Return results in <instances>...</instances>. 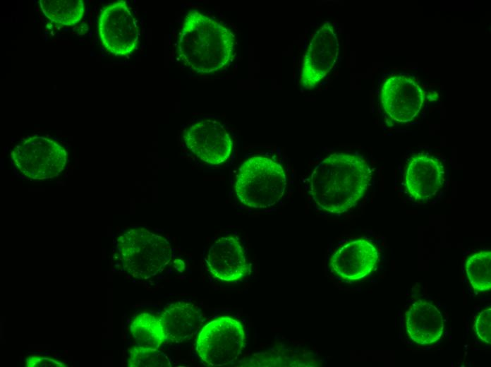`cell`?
<instances>
[{"mask_svg": "<svg viewBox=\"0 0 491 367\" xmlns=\"http://www.w3.org/2000/svg\"><path fill=\"white\" fill-rule=\"evenodd\" d=\"M371 180V171L362 157L335 152L313 170L309 193L322 210L341 214L353 207L363 196Z\"/></svg>", "mask_w": 491, "mask_h": 367, "instance_id": "6da1fadb", "label": "cell"}, {"mask_svg": "<svg viewBox=\"0 0 491 367\" xmlns=\"http://www.w3.org/2000/svg\"><path fill=\"white\" fill-rule=\"evenodd\" d=\"M234 35L217 20L194 10L187 13L177 41L179 60L190 69L212 73L231 61Z\"/></svg>", "mask_w": 491, "mask_h": 367, "instance_id": "7a4b0ae2", "label": "cell"}, {"mask_svg": "<svg viewBox=\"0 0 491 367\" xmlns=\"http://www.w3.org/2000/svg\"><path fill=\"white\" fill-rule=\"evenodd\" d=\"M172 256L167 239L143 227L123 231L114 246L117 264L124 272L137 279H149L162 272Z\"/></svg>", "mask_w": 491, "mask_h": 367, "instance_id": "3957f363", "label": "cell"}, {"mask_svg": "<svg viewBox=\"0 0 491 367\" xmlns=\"http://www.w3.org/2000/svg\"><path fill=\"white\" fill-rule=\"evenodd\" d=\"M286 176L282 166L263 156H255L239 167L235 193L241 203L253 208H267L284 195Z\"/></svg>", "mask_w": 491, "mask_h": 367, "instance_id": "277c9868", "label": "cell"}, {"mask_svg": "<svg viewBox=\"0 0 491 367\" xmlns=\"http://www.w3.org/2000/svg\"><path fill=\"white\" fill-rule=\"evenodd\" d=\"M245 346L242 324L231 317H220L206 324L200 330L195 344L200 359L210 366L234 363Z\"/></svg>", "mask_w": 491, "mask_h": 367, "instance_id": "5b68a950", "label": "cell"}, {"mask_svg": "<svg viewBox=\"0 0 491 367\" xmlns=\"http://www.w3.org/2000/svg\"><path fill=\"white\" fill-rule=\"evenodd\" d=\"M17 169L25 176L43 180L57 176L68 160L66 148L57 141L42 136L23 139L11 152Z\"/></svg>", "mask_w": 491, "mask_h": 367, "instance_id": "8992f818", "label": "cell"}, {"mask_svg": "<svg viewBox=\"0 0 491 367\" xmlns=\"http://www.w3.org/2000/svg\"><path fill=\"white\" fill-rule=\"evenodd\" d=\"M98 31L103 47L115 56H126L137 49L139 30L125 1L110 4L102 10Z\"/></svg>", "mask_w": 491, "mask_h": 367, "instance_id": "52a82bcc", "label": "cell"}, {"mask_svg": "<svg viewBox=\"0 0 491 367\" xmlns=\"http://www.w3.org/2000/svg\"><path fill=\"white\" fill-rule=\"evenodd\" d=\"M380 100L387 118L394 123L403 124L411 121L419 114L425 93L415 78L397 74L383 82Z\"/></svg>", "mask_w": 491, "mask_h": 367, "instance_id": "ba28073f", "label": "cell"}, {"mask_svg": "<svg viewBox=\"0 0 491 367\" xmlns=\"http://www.w3.org/2000/svg\"><path fill=\"white\" fill-rule=\"evenodd\" d=\"M339 44L332 25L326 22L314 33L303 56L300 82L305 90L318 85L334 66Z\"/></svg>", "mask_w": 491, "mask_h": 367, "instance_id": "9c48e42d", "label": "cell"}, {"mask_svg": "<svg viewBox=\"0 0 491 367\" xmlns=\"http://www.w3.org/2000/svg\"><path fill=\"white\" fill-rule=\"evenodd\" d=\"M186 147L199 159L210 164L226 161L233 142L225 127L212 119H202L191 124L183 133Z\"/></svg>", "mask_w": 491, "mask_h": 367, "instance_id": "30bf717a", "label": "cell"}, {"mask_svg": "<svg viewBox=\"0 0 491 367\" xmlns=\"http://www.w3.org/2000/svg\"><path fill=\"white\" fill-rule=\"evenodd\" d=\"M210 274L223 282H235L250 272L245 251L234 236H224L210 246L206 258Z\"/></svg>", "mask_w": 491, "mask_h": 367, "instance_id": "8fae6325", "label": "cell"}, {"mask_svg": "<svg viewBox=\"0 0 491 367\" xmlns=\"http://www.w3.org/2000/svg\"><path fill=\"white\" fill-rule=\"evenodd\" d=\"M379 255L373 243L364 239L351 241L339 248L332 255L329 267L338 277L356 281L375 268Z\"/></svg>", "mask_w": 491, "mask_h": 367, "instance_id": "7c38bea8", "label": "cell"}, {"mask_svg": "<svg viewBox=\"0 0 491 367\" xmlns=\"http://www.w3.org/2000/svg\"><path fill=\"white\" fill-rule=\"evenodd\" d=\"M444 178V165L437 158L418 155L412 157L407 165L405 186L413 199L428 200L439 192Z\"/></svg>", "mask_w": 491, "mask_h": 367, "instance_id": "4fadbf2b", "label": "cell"}, {"mask_svg": "<svg viewBox=\"0 0 491 367\" xmlns=\"http://www.w3.org/2000/svg\"><path fill=\"white\" fill-rule=\"evenodd\" d=\"M406 327L414 342L421 345L432 344L442 335V313L432 303L423 299L418 300L406 313Z\"/></svg>", "mask_w": 491, "mask_h": 367, "instance_id": "5bb4252c", "label": "cell"}, {"mask_svg": "<svg viewBox=\"0 0 491 367\" xmlns=\"http://www.w3.org/2000/svg\"><path fill=\"white\" fill-rule=\"evenodd\" d=\"M166 335V341L180 343L198 331L203 323L199 308L192 303L177 301L164 308L159 316Z\"/></svg>", "mask_w": 491, "mask_h": 367, "instance_id": "9a60e30c", "label": "cell"}, {"mask_svg": "<svg viewBox=\"0 0 491 367\" xmlns=\"http://www.w3.org/2000/svg\"><path fill=\"white\" fill-rule=\"evenodd\" d=\"M130 330L138 346L158 349L166 341L160 318L149 313L136 315L131 324Z\"/></svg>", "mask_w": 491, "mask_h": 367, "instance_id": "2e32d148", "label": "cell"}, {"mask_svg": "<svg viewBox=\"0 0 491 367\" xmlns=\"http://www.w3.org/2000/svg\"><path fill=\"white\" fill-rule=\"evenodd\" d=\"M39 4L47 18L63 25L76 24L84 13L82 0H40Z\"/></svg>", "mask_w": 491, "mask_h": 367, "instance_id": "e0dca14e", "label": "cell"}, {"mask_svg": "<svg viewBox=\"0 0 491 367\" xmlns=\"http://www.w3.org/2000/svg\"><path fill=\"white\" fill-rule=\"evenodd\" d=\"M468 279L474 290L483 292L491 288V252L480 251L470 256L466 262Z\"/></svg>", "mask_w": 491, "mask_h": 367, "instance_id": "ac0fdd59", "label": "cell"}, {"mask_svg": "<svg viewBox=\"0 0 491 367\" xmlns=\"http://www.w3.org/2000/svg\"><path fill=\"white\" fill-rule=\"evenodd\" d=\"M127 366L129 367H170L171 361L158 349L135 345L129 349Z\"/></svg>", "mask_w": 491, "mask_h": 367, "instance_id": "d6986e66", "label": "cell"}, {"mask_svg": "<svg viewBox=\"0 0 491 367\" xmlns=\"http://www.w3.org/2000/svg\"><path fill=\"white\" fill-rule=\"evenodd\" d=\"M491 308L482 311L475 323V331L478 337L484 342L491 343Z\"/></svg>", "mask_w": 491, "mask_h": 367, "instance_id": "ffe728a7", "label": "cell"}, {"mask_svg": "<svg viewBox=\"0 0 491 367\" xmlns=\"http://www.w3.org/2000/svg\"><path fill=\"white\" fill-rule=\"evenodd\" d=\"M27 367H68L65 362L53 357L32 355L25 359Z\"/></svg>", "mask_w": 491, "mask_h": 367, "instance_id": "44dd1931", "label": "cell"}]
</instances>
